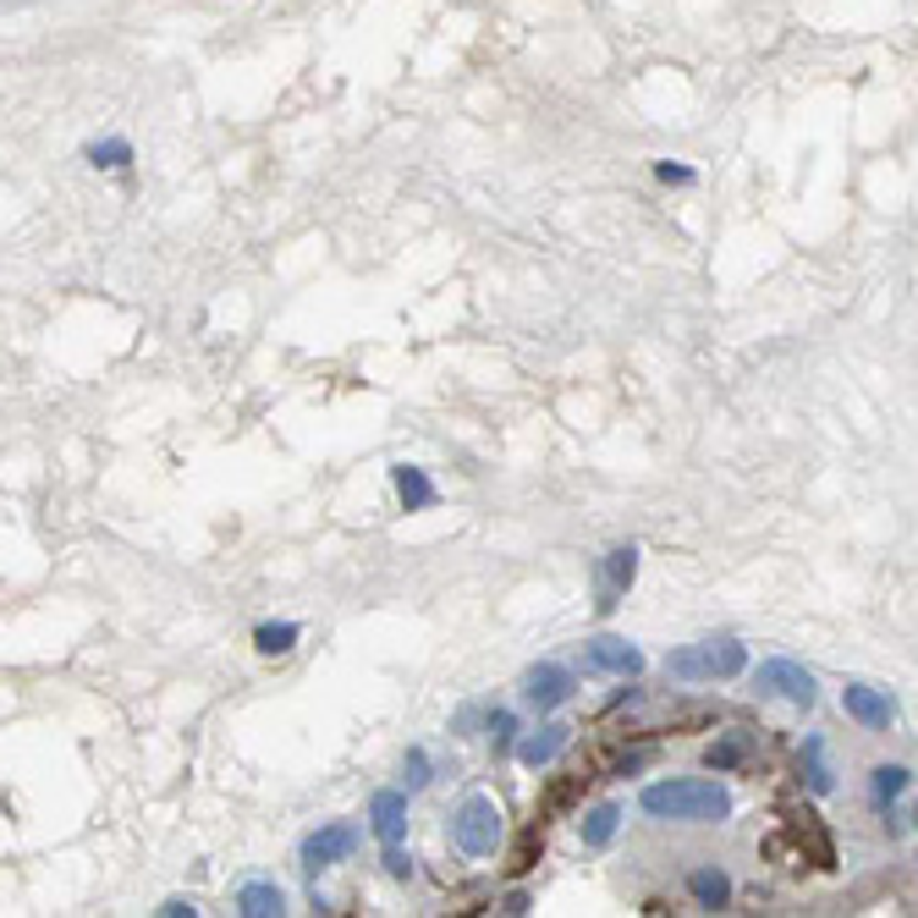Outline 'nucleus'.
Masks as SVG:
<instances>
[{"instance_id": "obj_1", "label": "nucleus", "mask_w": 918, "mask_h": 918, "mask_svg": "<svg viewBox=\"0 0 918 918\" xmlns=\"http://www.w3.org/2000/svg\"><path fill=\"white\" fill-rule=\"evenodd\" d=\"M643 814L682 819V825H721L732 814V792L721 781H654L643 786Z\"/></svg>"}, {"instance_id": "obj_2", "label": "nucleus", "mask_w": 918, "mask_h": 918, "mask_svg": "<svg viewBox=\"0 0 918 918\" xmlns=\"http://www.w3.org/2000/svg\"><path fill=\"white\" fill-rule=\"evenodd\" d=\"M749 666V649L738 638H704V643H688L666 660V671L677 682H721V677H738Z\"/></svg>"}, {"instance_id": "obj_3", "label": "nucleus", "mask_w": 918, "mask_h": 918, "mask_svg": "<svg viewBox=\"0 0 918 918\" xmlns=\"http://www.w3.org/2000/svg\"><path fill=\"white\" fill-rule=\"evenodd\" d=\"M452 842L467 858H489L501 847V808H495V797H484V792L462 797V808L452 814Z\"/></svg>"}, {"instance_id": "obj_4", "label": "nucleus", "mask_w": 918, "mask_h": 918, "mask_svg": "<svg viewBox=\"0 0 918 918\" xmlns=\"http://www.w3.org/2000/svg\"><path fill=\"white\" fill-rule=\"evenodd\" d=\"M754 688H760L765 699H786V704H797V710H808V704H814V671H803L797 660H765V666L754 671Z\"/></svg>"}, {"instance_id": "obj_5", "label": "nucleus", "mask_w": 918, "mask_h": 918, "mask_svg": "<svg viewBox=\"0 0 918 918\" xmlns=\"http://www.w3.org/2000/svg\"><path fill=\"white\" fill-rule=\"evenodd\" d=\"M584 671H600V677H638L643 671V654L627 643V638H589V649H584Z\"/></svg>"}, {"instance_id": "obj_6", "label": "nucleus", "mask_w": 918, "mask_h": 918, "mask_svg": "<svg viewBox=\"0 0 918 918\" xmlns=\"http://www.w3.org/2000/svg\"><path fill=\"white\" fill-rule=\"evenodd\" d=\"M352 853H358V825H347V819L319 825V831L303 842V864H308V869H330V864H341V858H352Z\"/></svg>"}, {"instance_id": "obj_7", "label": "nucleus", "mask_w": 918, "mask_h": 918, "mask_svg": "<svg viewBox=\"0 0 918 918\" xmlns=\"http://www.w3.org/2000/svg\"><path fill=\"white\" fill-rule=\"evenodd\" d=\"M842 710H847L858 726H869V732H886V726L897 721L891 693H880V688H869V682H847V688H842Z\"/></svg>"}, {"instance_id": "obj_8", "label": "nucleus", "mask_w": 918, "mask_h": 918, "mask_svg": "<svg viewBox=\"0 0 918 918\" xmlns=\"http://www.w3.org/2000/svg\"><path fill=\"white\" fill-rule=\"evenodd\" d=\"M523 699L534 704V710H556V704H567L573 699V671L567 666H534L528 677H523Z\"/></svg>"}, {"instance_id": "obj_9", "label": "nucleus", "mask_w": 918, "mask_h": 918, "mask_svg": "<svg viewBox=\"0 0 918 918\" xmlns=\"http://www.w3.org/2000/svg\"><path fill=\"white\" fill-rule=\"evenodd\" d=\"M369 825H374L380 847H396L402 831H408V797H402V792H374V803H369Z\"/></svg>"}, {"instance_id": "obj_10", "label": "nucleus", "mask_w": 918, "mask_h": 918, "mask_svg": "<svg viewBox=\"0 0 918 918\" xmlns=\"http://www.w3.org/2000/svg\"><path fill=\"white\" fill-rule=\"evenodd\" d=\"M632 578H638V550L621 545V550L606 556V567H600V611H611L616 600L632 589Z\"/></svg>"}, {"instance_id": "obj_11", "label": "nucleus", "mask_w": 918, "mask_h": 918, "mask_svg": "<svg viewBox=\"0 0 918 918\" xmlns=\"http://www.w3.org/2000/svg\"><path fill=\"white\" fill-rule=\"evenodd\" d=\"M567 743H573V726H561V721H556V726H539L534 738H523V743H517V760H523L528 770H539V765H550Z\"/></svg>"}, {"instance_id": "obj_12", "label": "nucleus", "mask_w": 918, "mask_h": 918, "mask_svg": "<svg viewBox=\"0 0 918 918\" xmlns=\"http://www.w3.org/2000/svg\"><path fill=\"white\" fill-rule=\"evenodd\" d=\"M237 908L248 918H281L287 914V897H281L276 880H248V886L237 891Z\"/></svg>"}, {"instance_id": "obj_13", "label": "nucleus", "mask_w": 918, "mask_h": 918, "mask_svg": "<svg viewBox=\"0 0 918 918\" xmlns=\"http://www.w3.org/2000/svg\"><path fill=\"white\" fill-rule=\"evenodd\" d=\"M391 484H396V495H402L408 512H419V506L435 501V484L424 478V467H408V462H402V467H391Z\"/></svg>"}, {"instance_id": "obj_14", "label": "nucleus", "mask_w": 918, "mask_h": 918, "mask_svg": "<svg viewBox=\"0 0 918 918\" xmlns=\"http://www.w3.org/2000/svg\"><path fill=\"white\" fill-rule=\"evenodd\" d=\"M688 891H693V902H699V908H726L732 880H726L721 869H693V875H688Z\"/></svg>"}, {"instance_id": "obj_15", "label": "nucleus", "mask_w": 918, "mask_h": 918, "mask_svg": "<svg viewBox=\"0 0 918 918\" xmlns=\"http://www.w3.org/2000/svg\"><path fill=\"white\" fill-rule=\"evenodd\" d=\"M616 825H621V808H616V803H600V808L584 819V842H589V847H611Z\"/></svg>"}, {"instance_id": "obj_16", "label": "nucleus", "mask_w": 918, "mask_h": 918, "mask_svg": "<svg viewBox=\"0 0 918 918\" xmlns=\"http://www.w3.org/2000/svg\"><path fill=\"white\" fill-rule=\"evenodd\" d=\"M254 643H259L265 654H287V649L298 643V621H265V627L254 632Z\"/></svg>"}, {"instance_id": "obj_17", "label": "nucleus", "mask_w": 918, "mask_h": 918, "mask_svg": "<svg viewBox=\"0 0 918 918\" xmlns=\"http://www.w3.org/2000/svg\"><path fill=\"white\" fill-rule=\"evenodd\" d=\"M869 792H875V803L902 797V792H908V770H902V765H880V770H875V781H869Z\"/></svg>"}, {"instance_id": "obj_18", "label": "nucleus", "mask_w": 918, "mask_h": 918, "mask_svg": "<svg viewBox=\"0 0 918 918\" xmlns=\"http://www.w3.org/2000/svg\"><path fill=\"white\" fill-rule=\"evenodd\" d=\"M797 770L808 775V786H814V792H831V786H836V781H831V770H825V760H819V738H808V743H803V760H797Z\"/></svg>"}, {"instance_id": "obj_19", "label": "nucleus", "mask_w": 918, "mask_h": 918, "mask_svg": "<svg viewBox=\"0 0 918 918\" xmlns=\"http://www.w3.org/2000/svg\"><path fill=\"white\" fill-rule=\"evenodd\" d=\"M127 144H122V138H111V144H94V149H89V159H94V165H105V171H116V165H127Z\"/></svg>"}, {"instance_id": "obj_20", "label": "nucleus", "mask_w": 918, "mask_h": 918, "mask_svg": "<svg viewBox=\"0 0 918 918\" xmlns=\"http://www.w3.org/2000/svg\"><path fill=\"white\" fill-rule=\"evenodd\" d=\"M402 781H408V792H419V786H424V781H430V760H424V754H419V749H413V754H408V765H402Z\"/></svg>"}, {"instance_id": "obj_21", "label": "nucleus", "mask_w": 918, "mask_h": 918, "mask_svg": "<svg viewBox=\"0 0 918 918\" xmlns=\"http://www.w3.org/2000/svg\"><path fill=\"white\" fill-rule=\"evenodd\" d=\"M512 732H517V721H512L506 710H495V715H489V738H495V749H506V743H512Z\"/></svg>"}, {"instance_id": "obj_22", "label": "nucleus", "mask_w": 918, "mask_h": 918, "mask_svg": "<svg viewBox=\"0 0 918 918\" xmlns=\"http://www.w3.org/2000/svg\"><path fill=\"white\" fill-rule=\"evenodd\" d=\"M385 869H391L396 880H408V875H413V858L402 853V842H396V847H385Z\"/></svg>"}, {"instance_id": "obj_23", "label": "nucleus", "mask_w": 918, "mask_h": 918, "mask_svg": "<svg viewBox=\"0 0 918 918\" xmlns=\"http://www.w3.org/2000/svg\"><path fill=\"white\" fill-rule=\"evenodd\" d=\"M654 176H660V182H693V171H688V165H671V159L654 165Z\"/></svg>"}, {"instance_id": "obj_24", "label": "nucleus", "mask_w": 918, "mask_h": 918, "mask_svg": "<svg viewBox=\"0 0 918 918\" xmlns=\"http://www.w3.org/2000/svg\"><path fill=\"white\" fill-rule=\"evenodd\" d=\"M159 914H165V918H193V902H182V897H171V902H165V908H159Z\"/></svg>"}, {"instance_id": "obj_25", "label": "nucleus", "mask_w": 918, "mask_h": 918, "mask_svg": "<svg viewBox=\"0 0 918 918\" xmlns=\"http://www.w3.org/2000/svg\"><path fill=\"white\" fill-rule=\"evenodd\" d=\"M914 825H918V803H914Z\"/></svg>"}]
</instances>
